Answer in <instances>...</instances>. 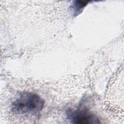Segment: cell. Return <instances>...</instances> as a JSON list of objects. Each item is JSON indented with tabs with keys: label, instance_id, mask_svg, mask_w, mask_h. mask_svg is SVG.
Segmentation results:
<instances>
[{
	"label": "cell",
	"instance_id": "2",
	"mask_svg": "<svg viewBox=\"0 0 124 124\" xmlns=\"http://www.w3.org/2000/svg\"><path fill=\"white\" fill-rule=\"evenodd\" d=\"M68 119L73 124H96L100 123L96 115L90 109L84 107H79L76 109H71L67 112Z\"/></svg>",
	"mask_w": 124,
	"mask_h": 124
},
{
	"label": "cell",
	"instance_id": "1",
	"mask_svg": "<svg viewBox=\"0 0 124 124\" xmlns=\"http://www.w3.org/2000/svg\"><path fill=\"white\" fill-rule=\"evenodd\" d=\"M44 106V100L37 94L31 92L20 93L12 103V111L18 115H35Z\"/></svg>",
	"mask_w": 124,
	"mask_h": 124
},
{
	"label": "cell",
	"instance_id": "3",
	"mask_svg": "<svg viewBox=\"0 0 124 124\" xmlns=\"http://www.w3.org/2000/svg\"><path fill=\"white\" fill-rule=\"evenodd\" d=\"M88 2L89 1L81 0L75 1L72 5L74 14L76 15H78V13L82 11V9L84 8L85 6H86Z\"/></svg>",
	"mask_w": 124,
	"mask_h": 124
}]
</instances>
